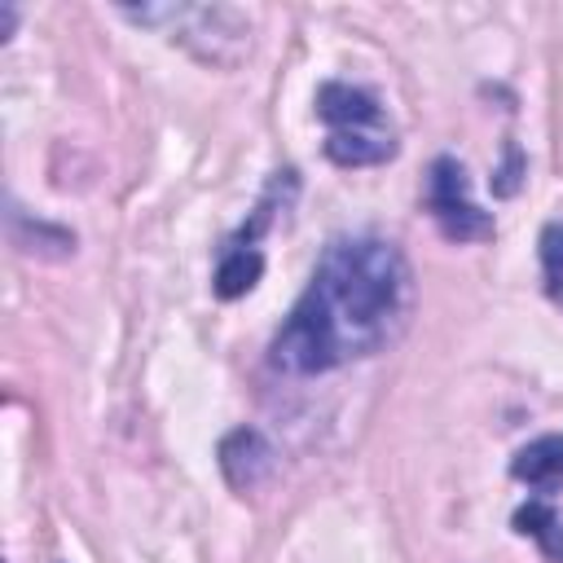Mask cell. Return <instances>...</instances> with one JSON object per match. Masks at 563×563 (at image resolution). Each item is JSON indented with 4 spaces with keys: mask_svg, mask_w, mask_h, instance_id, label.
Returning <instances> with one entry per match:
<instances>
[{
    "mask_svg": "<svg viewBox=\"0 0 563 563\" xmlns=\"http://www.w3.org/2000/svg\"><path fill=\"white\" fill-rule=\"evenodd\" d=\"M409 299V264L391 242L339 238L273 334L268 361L282 374H325L343 361L374 356L400 334Z\"/></svg>",
    "mask_w": 563,
    "mask_h": 563,
    "instance_id": "6da1fadb",
    "label": "cell"
},
{
    "mask_svg": "<svg viewBox=\"0 0 563 563\" xmlns=\"http://www.w3.org/2000/svg\"><path fill=\"white\" fill-rule=\"evenodd\" d=\"M427 211L440 224V233L453 238V242H475V238H488L493 233V220L471 202V185H466L462 163L449 158V154L431 163V176H427Z\"/></svg>",
    "mask_w": 563,
    "mask_h": 563,
    "instance_id": "7a4b0ae2",
    "label": "cell"
},
{
    "mask_svg": "<svg viewBox=\"0 0 563 563\" xmlns=\"http://www.w3.org/2000/svg\"><path fill=\"white\" fill-rule=\"evenodd\" d=\"M317 119L330 132H378V128H387L383 106L365 88H352V84H339V79L317 88Z\"/></svg>",
    "mask_w": 563,
    "mask_h": 563,
    "instance_id": "3957f363",
    "label": "cell"
},
{
    "mask_svg": "<svg viewBox=\"0 0 563 563\" xmlns=\"http://www.w3.org/2000/svg\"><path fill=\"white\" fill-rule=\"evenodd\" d=\"M273 462H277V453L255 427H238V431H229L220 440V471L238 493L264 484L273 475Z\"/></svg>",
    "mask_w": 563,
    "mask_h": 563,
    "instance_id": "277c9868",
    "label": "cell"
},
{
    "mask_svg": "<svg viewBox=\"0 0 563 563\" xmlns=\"http://www.w3.org/2000/svg\"><path fill=\"white\" fill-rule=\"evenodd\" d=\"M510 475L528 488H563V435H537L510 457Z\"/></svg>",
    "mask_w": 563,
    "mask_h": 563,
    "instance_id": "5b68a950",
    "label": "cell"
},
{
    "mask_svg": "<svg viewBox=\"0 0 563 563\" xmlns=\"http://www.w3.org/2000/svg\"><path fill=\"white\" fill-rule=\"evenodd\" d=\"M391 154H396L391 128H378V132H330L325 136V158L339 163V167H374V163H387Z\"/></svg>",
    "mask_w": 563,
    "mask_h": 563,
    "instance_id": "8992f818",
    "label": "cell"
},
{
    "mask_svg": "<svg viewBox=\"0 0 563 563\" xmlns=\"http://www.w3.org/2000/svg\"><path fill=\"white\" fill-rule=\"evenodd\" d=\"M260 273H264V255H260L255 246H246V242H233V246L220 255L211 286H216L220 299H238V295H246V290L260 282Z\"/></svg>",
    "mask_w": 563,
    "mask_h": 563,
    "instance_id": "52a82bcc",
    "label": "cell"
},
{
    "mask_svg": "<svg viewBox=\"0 0 563 563\" xmlns=\"http://www.w3.org/2000/svg\"><path fill=\"white\" fill-rule=\"evenodd\" d=\"M515 532L532 537V541L541 545L545 559L563 563V519H559L545 501H528V506H519V510H515Z\"/></svg>",
    "mask_w": 563,
    "mask_h": 563,
    "instance_id": "ba28073f",
    "label": "cell"
},
{
    "mask_svg": "<svg viewBox=\"0 0 563 563\" xmlns=\"http://www.w3.org/2000/svg\"><path fill=\"white\" fill-rule=\"evenodd\" d=\"M541 264H545V290H550V299L563 303V229L559 224H545V233H541Z\"/></svg>",
    "mask_w": 563,
    "mask_h": 563,
    "instance_id": "9c48e42d",
    "label": "cell"
},
{
    "mask_svg": "<svg viewBox=\"0 0 563 563\" xmlns=\"http://www.w3.org/2000/svg\"><path fill=\"white\" fill-rule=\"evenodd\" d=\"M13 22H18L13 4H0V40H9V35H13Z\"/></svg>",
    "mask_w": 563,
    "mask_h": 563,
    "instance_id": "30bf717a",
    "label": "cell"
}]
</instances>
